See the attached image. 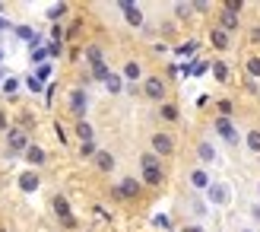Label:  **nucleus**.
<instances>
[{"mask_svg":"<svg viewBox=\"0 0 260 232\" xmlns=\"http://www.w3.org/2000/svg\"><path fill=\"white\" fill-rule=\"evenodd\" d=\"M210 42H213V48L225 51V48H229V32H222V29H213V32H210Z\"/></svg>","mask_w":260,"mask_h":232,"instance_id":"ddd939ff","label":"nucleus"},{"mask_svg":"<svg viewBox=\"0 0 260 232\" xmlns=\"http://www.w3.org/2000/svg\"><path fill=\"white\" fill-rule=\"evenodd\" d=\"M219 111H222V118H229V114H232V102L222 99V102H219Z\"/></svg>","mask_w":260,"mask_h":232,"instance_id":"f704fd0d","label":"nucleus"},{"mask_svg":"<svg viewBox=\"0 0 260 232\" xmlns=\"http://www.w3.org/2000/svg\"><path fill=\"white\" fill-rule=\"evenodd\" d=\"M210 200L213 204H225L229 200V188L225 185H210Z\"/></svg>","mask_w":260,"mask_h":232,"instance_id":"4468645a","label":"nucleus"},{"mask_svg":"<svg viewBox=\"0 0 260 232\" xmlns=\"http://www.w3.org/2000/svg\"><path fill=\"white\" fill-rule=\"evenodd\" d=\"M118 7H121V13L127 16V22H130V25H143V10H140V7H134L130 0H121Z\"/></svg>","mask_w":260,"mask_h":232,"instance_id":"423d86ee","label":"nucleus"},{"mask_svg":"<svg viewBox=\"0 0 260 232\" xmlns=\"http://www.w3.org/2000/svg\"><path fill=\"white\" fill-rule=\"evenodd\" d=\"M190 182H193V188H210V178H206V172H203V169L190 172Z\"/></svg>","mask_w":260,"mask_h":232,"instance_id":"4be33fe9","label":"nucleus"},{"mask_svg":"<svg viewBox=\"0 0 260 232\" xmlns=\"http://www.w3.org/2000/svg\"><path fill=\"white\" fill-rule=\"evenodd\" d=\"M4 73H7V70H4V67H0V80H4Z\"/></svg>","mask_w":260,"mask_h":232,"instance_id":"a19ab883","label":"nucleus"},{"mask_svg":"<svg viewBox=\"0 0 260 232\" xmlns=\"http://www.w3.org/2000/svg\"><path fill=\"white\" fill-rule=\"evenodd\" d=\"M118 188H121V197L124 200H137L140 197V182H137V178H124Z\"/></svg>","mask_w":260,"mask_h":232,"instance_id":"0eeeda50","label":"nucleus"},{"mask_svg":"<svg viewBox=\"0 0 260 232\" xmlns=\"http://www.w3.org/2000/svg\"><path fill=\"white\" fill-rule=\"evenodd\" d=\"M244 232H251V229H244Z\"/></svg>","mask_w":260,"mask_h":232,"instance_id":"79ce46f5","label":"nucleus"},{"mask_svg":"<svg viewBox=\"0 0 260 232\" xmlns=\"http://www.w3.org/2000/svg\"><path fill=\"white\" fill-rule=\"evenodd\" d=\"M197 156H200L203 162H213V159H216V150H213V143H200V147H197Z\"/></svg>","mask_w":260,"mask_h":232,"instance_id":"f3484780","label":"nucleus"},{"mask_svg":"<svg viewBox=\"0 0 260 232\" xmlns=\"http://www.w3.org/2000/svg\"><path fill=\"white\" fill-rule=\"evenodd\" d=\"M162 118L165 121H178V108L172 105V102H162Z\"/></svg>","mask_w":260,"mask_h":232,"instance_id":"393cba45","label":"nucleus"},{"mask_svg":"<svg viewBox=\"0 0 260 232\" xmlns=\"http://www.w3.org/2000/svg\"><path fill=\"white\" fill-rule=\"evenodd\" d=\"M175 13H178L181 19H187L190 13H193V4H178V7H175Z\"/></svg>","mask_w":260,"mask_h":232,"instance_id":"c85d7f7f","label":"nucleus"},{"mask_svg":"<svg viewBox=\"0 0 260 232\" xmlns=\"http://www.w3.org/2000/svg\"><path fill=\"white\" fill-rule=\"evenodd\" d=\"M45 57H48V48H32V61L35 64H42Z\"/></svg>","mask_w":260,"mask_h":232,"instance_id":"473e14b6","label":"nucleus"},{"mask_svg":"<svg viewBox=\"0 0 260 232\" xmlns=\"http://www.w3.org/2000/svg\"><path fill=\"white\" fill-rule=\"evenodd\" d=\"M48 76H51V67H48V64H42V67L35 70V80L42 83V80H48Z\"/></svg>","mask_w":260,"mask_h":232,"instance_id":"2f4dec72","label":"nucleus"},{"mask_svg":"<svg viewBox=\"0 0 260 232\" xmlns=\"http://www.w3.org/2000/svg\"><path fill=\"white\" fill-rule=\"evenodd\" d=\"M80 156H83V159H95V156H99L95 140H89V143H83V147H80Z\"/></svg>","mask_w":260,"mask_h":232,"instance_id":"412c9836","label":"nucleus"},{"mask_svg":"<svg viewBox=\"0 0 260 232\" xmlns=\"http://www.w3.org/2000/svg\"><path fill=\"white\" fill-rule=\"evenodd\" d=\"M63 13H67V4H54V7L48 10V16H51V19H57V16H63Z\"/></svg>","mask_w":260,"mask_h":232,"instance_id":"c756f323","label":"nucleus"},{"mask_svg":"<svg viewBox=\"0 0 260 232\" xmlns=\"http://www.w3.org/2000/svg\"><path fill=\"white\" fill-rule=\"evenodd\" d=\"M16 35H19V38H32V29H29V25H19Z\"/></svg>","mask_w":260,"mask_h":232,"instance_id":"c9c22d12","label":"nucleus"},{"mask_svg":"<svg viewBox=\"0 0 260 232\" xmlns=\"http://www.w3.org/2000/svg\"><path fill=\"white\" fill-rule=\"evenodd\" d=\"M105 86H108V93H121V89H124V83H121V76H118V73H111Z\"/></svg>","mask_w":260,"mask_h":232,"instance_id":"bb28decb","label":"nucleus"},{"mask_svg":"<svg viewBox=\"0 0 260 232\" xmlns=\"http://www.w3.org/2000/svg\"><path fill=\"white\" fill-rule=\"evenodd\" d=\"M184 232H203V229H200V226H187Z\"/></svg>","mask_w":260,"mask_h":232,"instance_id":"ea45409f","label":"nucleus"},{"mask_svg":"<svg viewBox=\"0 0 260 232\" xmlns=\"http://www.w3.org/2000/svg\"><path fill=\"white\" fill-rule=\"evenodd\" d=\"M197 48H200L197 42H184V45H181L178 51H181V54H197Z\"/></svg>","mask_w":260,"mask_h":232,"instance_id":"7c9ffc66","label":"nucleus"},{"mask_svg":"<svg viewBox=\"0 0 260 232\" xmlns=\"http://www.w3.org/2000/svg\"><path fill=\"white\" fill-rule=\"evenodd\" d=\"M248 73L254 76V80L260 76V57H248Z\"/></svg>","mask_w":260,"mask_h":232,"instance_id":"cd10ccee","label":"nucleus"},{"mask_svg":"<svg viewBox=\"0 0 260 232\" xmlns=\"http://www.w3.org/2000/svg\"><path fill=\"white\" fill-rule=\"evenodd\" d=\"M16 89H19V83L13 80V76H10V80H4V93H7V96H13V93H16Z\"/></svg>","mask_w":260,"mask_h":232,"instance_id":"72a5a7b5","label":"nucleus"},{"mask_svg":"<svg viewBox=\"0 0 260 232\" xmlns=\"http://www.w3.org/2000/svg\"><path fill=\"white\" fill-rule=\"evenodd\" d=\"M54 213L60 216V223L67 226V229H73V226H76V220H73V213H70V204H67V197H60V194L54 197Z\"/></svg>","mask_w":260,"mask_h":232,"instance_id":"20e7f679","label":"nucleus"},{"mask_svg":"<svg viewBox=\"0 0 260 232\" xmlns=\"http://www.w3.org/2000/svg\"><path fill=\"white\" fill-rule=\"evenodd\" d=\"M7 147H10V153H25L29 150V134H25L22 127H10L7 131Z\"/></svg>","mask_w":260,"mask_h":232,"instance_id":"f03ea898","label":"nucleus"},{"mask_svg":"<svg viewBox=\"0 0 260 232\" xmlns=\"http://www.w3.org/2000/svg\"><path fill=\"white\" fill-rule=\"evenodd\" d=\"M92 76H95V80H102V83H108V76H111V70L105 67V61H102V64H92Z\"/></svg>","mask_w":260,"mask_h":232,"instance_id":"6ab92c4d","label":"nucleus"},{"mask_svg":"<svg viewBox=\"0 0 260 232\" xmlns=\"http://www.w3.org/2000/svg\"><path fill=\"white\" fill-rule=\"evenodd\" d=\"M86 105H89V96L83 93V89H73V93H70V111L83 118V114H86Z\"/></svg>","mask_w":260,"mask_h":232,"instance_id":"39448f33","label":"nucleus"},{"mask_svg":"<svg viewBox=\"0 0 260 232\" xmlns=\"http://www.w3.org/2000/svg\"><path fill=\"white\" fill-rule=\"evenodd\" d=\"M124 76H127V80H140V76H143V67H140L137 61H130L127 67H124Z\"/></svg>","mask_w":260,"mask_h":232,"instance_id":"aec40b11","label":"nucleus"},{"mask_svg":"<svg viewBox=\"0 0 260 232\" xmlns=\"http://www.w3.org/2000/svg\"><path fill=\"white\" fill-rule=\"evenodd\" d=\"M251 42H257V45H260V25H257V29H251Z\"/></svg>","mask_w":260,"mask_h":232,"instance_id":"58836bf2","label":"nucleus"},{"mask_svg":"<svg viewBox=\"0 0 260 232\" xmlns=\"http://www.w3.org/2000/svg\"><path fill=\"white\" fill-rule=\"evenodd\" d=\"M25 159H29L32 165H45L48 156H45V150H42V147H29V150H25Z\"/></svg>","mask_w":260,"mask_h":232,"instance_id":"2eb2a0df","label":"nucleus"},{"mask_svg":"<svg viewBox=\"0 0 260 232\" xmlns=\"http://www.w3.org/2000/svg\"><path fill=\"white\" fill-rule=\"evenodd\" d=\"M244 147H248L251 153H260V131H251L248 137H244Z\"/></svg>","mask_w":260,"mask_h":232,"instance_id":"5701e85b","label":"nucleus"},{"mask_svg":"<svg viewBox=\"0 0 260 232\" xmlns=\"http://www.w3.org/2000/svg\"><path fill=\"white\" fill-rule=\"evenodd\" d=\"M0 57H4V54H0Z\"/></svg>","mask_w":260,"mask_h":232,"instance_id":"c03bdc74","label":"nucleus"},{"mask_svg":"<svg viewBox=\"0 0 260 232\" xmlns=\"http://www.w3.org/2000/svg\"><path fill=\"white\" fill-rule=\"evenodd\" d=\"M143 182H146L149 188H159V185L165 182V172H162V165H159V169H146V172H143Z\"/></svg>","mask_w":260,"mask_h":232,"instance_id":"f8f14e48","label":"nucleus"},{"mask_svg":"<svg viewBox=\"0 0 260 232\" xmlns=\"http://www.w3.org/2000/svg\"><path fill=\"white\" fill-rule=\"evenodd\" d=\"M38 185H42V178H38L35 172H25V175H19V188L25 191V194H32V191H38Z\"/></svg>","mask_w":260,"mask_h":232,"instance_id":"1a4fd4ad","label":"nucleus"},{"mask_svg":"<svg viewBox=\"0 0 260 232\" xmlns=\"http://www.w3.org/2000/svg\"><path fill=\"white\" fill-rule=\"evenodd\" d=\"M76 134H80L83 143H89L92 140V124H86V121H76Z\"/></svg>","mask_w":260,"mask_h":232,"instance_id":"a211bd4d","label":"nucleus"},{"mask_svg":"<svg viewBox=\"0 0 260 232\" xmlns=\"http://www.w3.org/2000/svg\"><path fill=\"white\" fill-rule=\"evenodd\" d=\"M216 131L222 134L229 143H238V134H235V127H232V121H229V118H216Z\"/></svg>","mask_w":260,"mask_h":232,"instance_id":"6e6552de","label":"nucleus"},{"mask_svg":"<svg viewBox=\"0 0 260 232\" xmlns=\"http://www.w3.org/2000/svg\"><path fill=\"white\" fill-rule=\"evenodd\" d=\"M0 232H7V229H0Z\"/></svg>","mask_w":260,"mask_h":232,"instance_id":"37998d69","label":"nucleus"},{"mask_svg":"<svg viewBox=\"0 0 260 232\" xmlns=\"http://www.w3.org/2000/svg\"><path fill=\"white\" fill-rule=\"evenodd\" d=\"M95 169H99V172H111V169H114V156H111L108 150H99V156H95Z\"/></svg>","mask_w":260,"mask_h":232,"instance_id":"9b49d317","label":"nucleus"},{"mask_svg":"<svg viewBox=\"0 0 260 232\" xmlns=\"http://www.w3.org/2000/svg\"><path fill=\"white\" fill-rule=\"evenodd\" d=\"M0 131H10V124H7V114L0 111Z\"/></svg>","mask_w":260,"mask_h":232,"instance_id":"4c0bfd02","label":"nucleus"},{"mask_svg":"<svg viewBox=\"0 0 260 232\" xmlns=\"http://www.w3.org/2000/svg\"><path fill=\"white\" fill-rule=\"evenodd\" d=\"M86 61H89V64H102V48H99V45H89V48H86Z\"/></svg>","mask_w":260,"mask_h":232,"instance_id":"b1692460","label":"nucleus"},{"mask_svg":"<svg viewBox=\"0 0 260 232\" xmlns=\"http://www.w3.org/2000/svg\"><path fill=\"white\" fill-rule=\"evenodd\" d=\"M165 93H168V86H165L162 76H146V80H143V96H146V99L162 102V99H165Z\"/></svg>","mask_w":260,"mask_h":232,"instance_id":"f257e3e1","label":"nucleus"},{"mask_svg":"<svg viewBox=\"0 0 260 232\" xmlns=\"http://www.w3.org/2000/svg\"><path fill=\"white\" fill-rule=\"evenodd\" d=\"M155 226H159V229H168V216H155Z\"/></svg>","mask_w":260,"mask_h":232,"instance_id":"e433bc0d","label":"nucleus"},{"mask_svg":"<svg viewBox=\"0 0 260 232\" xmlns=\"http://www.w3.org/2000/svg\"><path fill=\"white\" fill-rule=\"evenodd\" d=\"M219 29H222V32H235L238 29V16L229 13V10H222V13H219Z\"/></svg>","mask_w":260,"mask_h":232,"instance_id":"9d476101","label":"nucleus"},{"mask_svg":"<svg viewBox=\"0 0 260 232\" xmlns=\"http://www.w3.org/2000/svg\"><path fill=\"white\" fill-rule=\"evenodd\" d=\"M140 165H143V172H146V169H159V156H155V153H143Z\"/></svg>","mask_w":260,"mask_h":232,"instance_id":"dca6fc26","label":"nucleus"},{"mask_svg":"<svg viewBox=\"0 0 260 232\" xmlns=\"http://www.w3.org/2000/svg\"><path fill=\"white\" fill-rule=\"evenodd\" d=\"M152 153L155 156H172L175 153V140H172V134H152Z\"/></svg>","mask_w":260,"mask_h":232,"instance_id":"7ed1b4c3","label":"nucleus"},{"mask_svg":"<svg viewBox=\"0 0 260 232\" xmlns=\"http://www.w3.org/2000/svg\"><path fill=\"white\" fill-rule=\"evenodd\" d=\"M213 76L219 83H225L229 80V67H225V64H213Z\"/></svg>","mask_w":260,"mask_h":232,"instance_id":"a878e982","label":"nucleus"}]
</instances>
